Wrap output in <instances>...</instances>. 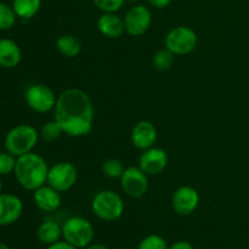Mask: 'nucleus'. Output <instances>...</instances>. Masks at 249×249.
I'll use <instances>...</instances> for the list:
<instances>
[{
  "instance_id": "nucleus-9",
  "label": "nucleus",
  "mask_w": 249,
  "mask_h": 249,
  "mask_svg": "<svg viewBox=\"0 0 249 249\" xmlns=\"http://www.w3.org/2000/svg\"><path fill=\"white\" fill-rule=\"evenodd\" d=\"M119 180L123 192L131 198H141L148 190V175L140 167L125 168Z\"/></svg>"
},
{
  "instance_id": "nucleus-3",
  "label": "nucleus",
  "mask_w": 249,
  "mask_h": 249,
  "mask_svg": "<svg viewBox=\"0 0 249 249\" xmlns=\"http://www.w3.org/2000/svg\"><path fill=\"white\" fill-rule=\"evenodd\" d=\"M40 134L31 124H18L7 131L4 139L5 150L16 157L33 152Z\"/></svg>"
},
{
  "instance_id": "nucleus-29",
  "label": "nucleus",
  "mask_w": 249,
  "mask_h": 249,
  "mask_svg": "<svg viewBox=\"0 0 249 249\" xmlns=\"http://www.w3.org/2000/svg\"><path fill=\"white\" fill-rule=\"evenodd\" d=\"M173 0H148L151 6L156 7V9H165L172 4Z\"/></svg>"
},
{
  "instance_id": "nucleus-18",
  "label": "nucleus",
  "mask_w": 249,
  "mask_h": 249,
  "mask_svg": "<svg viewBox=\"0 0 249 249\" xmlns=\"http://www.w3.org/2000/svg\"><path fill=\"white\" fill-rule=\"evenodd\" d=\"M36 237L44 245H53L62 238V225L55 220L46 219L39 225L36 230Z\"/></svg>"
},
{
  "instance_id": "nucleus-5",
  "label": "nucleus",
  "mask_w": 249,
  "mask_h": 249,
  "mask_svg": "<svg viewBox=\"0 0 249 249\" xmlns=\"http://www.w3.org/2000/svg\"><path fill=\"white\" fill-rule=\"evenodd\" d=\"M94 236V226L83 216H71L62 224V238L78 249L91 245Z\"/></svg>"
},
{
  "instance_id": "nucleus-17",
  "label": "nucleus",
  "mask_w": 249,
  "mask_h": 249,
  "mask_svg": "<svg viewBox=\"0 0 249 249\" xmlns=\"http://www.w3.org/2000/svg\"><path fill=\"white\" fill-rule=\"evenodd\" d=\"M22 51L18 44L12 39H0V66L7 70L17 67L21 63Z\"/></svg>"
},
{
  "instance_id": "nucleus-25",
  "label": "nucleus",
  "mask_w": 249,
  "mask_h": 249,
  "mask_svg": "<svg viewBox=\"0 0 249 249\" xmlns=\"http://www.w3.org/2000/svg\"><path fill=\"white\" fill-rule=\"evenodd\" d=\"M167 241L162 237L160 235L157 233H151L143 237L141 242L139 243L138 249H168Z\"/></svg>"
},
{
  "instance_id": "nucleus-31",
  "label": "nucleus",
  "mask_w": 249,
  "mask_h": 249,
  "mask_svg": "<svg viewBox=\"0 0 249 249\" xmlns=\"http://www.w3.org/2000/svg\"><path fill=\"white\" fill-rule=\"evenodd\" d=\"M84 249H109L107 246L102 245V243H91L88 247H85Z\"/></svg>"
},
{
  "instance_id": "nucleus-23",
  "label": "nucleus",
  "mask_w": 249,
  "mask_h": 249,
  "mask_svg": "<svg viewBox=\"0 0 249 249\" xmlns=\"http://www.w3.org/2000/svg\"><path fill=\"white\" fill-rule=\"evenodd\" d=\"M39 134H40V138L43 139L45 142L51 143L57 141L58 139L61 138V135L65 133H63L60 124H58L55 119H53V121H49L46 122V123H44V125L41 126Z\"/></svg>"
},
{
  "instance_id": "nucleus-2",
  "label": "nucleus",
  "mask_w": 249,
  "mask_h": 249,
  "mask_svg": "<svg viewBox=\"0 0 249 249\" xmlns=\"http://www.w3.org/2000/svg\"><path fill=\"white\" fill-rule=\"evenodd\" d=\"M49 165L40 155L29 152L17 157L14 175L19 186L27 191H34L48 181Z\"/></svg>"
},
{
  "instance_id": "nucleus-15",
  "label": "nucleus",
  "mask_w": 249,
  "mask_h": 249,
  "mask_svg": "<svg viewBox=\"0 0 249 249\" xmlns=\"http://www.w3.org/2000/svg\"><path fill=\"white\" fill-rule=\"evenodd\" d=\"M61 192L45 184L33 191V201L38 209L44 213H53L58 211L62 203Z\"/></svg>"
},
{
  "instance_id": "nucleus-33",
  "label": "nucleus",
  "mask_w": 249,
  "mask_h": 249,
  "mask_svg": "<svg viewBox=\"0 0 249 249\" xmlns=\"http://www.w3.org/2000/svg\"><path fill=\"white\" fill-rule=\"evenodd\" d=\"M1 191H2V181L1 179H0V194H1Z\"/></svg>"
},
{
  "instance_id": "nucleus-4",
  "label": "nucleus",
  "mask_w": 249,
  "mask_h": 249,
  "mask_svg": "<svg viewBox=\"0 0 249 249\" xmlns=\"http://www.w3.org/2000/svg\"><path fill=\"white\" fill-rule=\"evenodd\" d=\"M91 211L100 220L111 223L122 218L125 211V203L117 192L112 190H102L92 198Z\"/></svg>"
},
{
  "instance_id": "nucleus-12",
  "label": "nucleus",
  "mask_w": 249,
  "mask_h": 249,
  "mask_svg": "<svg viewBox=\"0 0 249 249\" xmlns=\"http://www.w3.org/2000/svg\"><path fill=\"white\" fill-rule=\"evenodd\" d=\"M169 163L168 153L160 147L147 148L139 158V167L147 175H158L165 170Z\"/></svg>"
},
{
  "instance_id": "nucleus-14",
  "label": "nucleus",
  "mask_w": 249,
  "mask_h": 249,
  "mask_svg": "<svg viewBox=\"0 0 249 249\" xmlns=\"http://www.w3.org/2000/svg\"><path fill=\"white\" fill-rule=\"evenodd\" d=\"M23 213V202L12 194H0V226L16 223Z\"/></svg>"
},
{
  "instance_id": "nucleus-10",
  "label": "nucleus",
  "mask_w": 249,
  "mask_h": 249,
  "mask_svg": "<svg viewBox=\"0 0 249 249\" xmlns=\"http://www.w3.org/2000/svg\"><path fill=\"white\" fill-rule=\"evenodd\" d=\"M125 32L131 36H141L152 24V14L145 5H135L126 11L124 17Z\"/></svg>"
},
{
  "instance_id": "nucleus-11",
  "label": "nucleus",
  "mask_w": 249,
  "mask_h": 249,
  "mask_svg": "<svg viewBox=\"0 0 249 249\" xmlns=\"http://www.w3.org/2000/svg\"><path fill=\"white\" fill-rule=\"evenodd\" d=\"M199 199L201 197L195 187L184 185L175 190V192L173 194L172 207L175 213L186 216L194 213L198 208Z\"/></svg>"
},
{
  "instance_id": "nucleus-22",
  "label": "nucleus",
  "mask_w": 249,
  "mask_h": 249,
  "mask_svg": "<svg viewBox=\"0 0 249 249\" xmlns=\"http://www.w3.org/2000/svg\"><path fill=\"white\" fill-rule=\"evenodd\" d=\"M17 15L12 5L0 1V31H9L16 24Z\"/></svg>"
},
{
  "instance_id": "nucleus-24",
  "label": "nucleus",
  "mask_w": 249,
  "mask_h": 249,
  "mask_svg": "<svg viewBox=\"0 0 249 249\" xmlns=\"http://www.w3.org/2000/svg\"><path fill=\"white\" fill-rule=\"evenodd\" d=\"M124 170H125V168H124L123 163L119 160H116V158L106 160L102 164V173L108 179H121Z\"/></svg>"
},
{
  "instance_id": "nucleus-28",
  "label": "nucleus",
  "mask_w": 249,
  "mask_h": 249,
  "mask_svg": "<svg viewBox=\"0 0 249 249\" xmlns=\"http://www.w3.org/2000/svg\"><path fill=\"white\" fill-rule=\"evenodd\" d=\"M46 249H78V248H75L74 246L70 245V243L66 242V241L63 240V241H58V242L53 243V245L48 246V248Z\"/></svg>"
},
{
  "instance_id": "nucleus-6",
  "label": "nucleus",
  "mask_w": 249,
  "mask_h": 249,
  "mask_svg": "<svg viewBox=\"0 0 249 249\" xmlns=\"http://www.w3.org/2000/svg\"><path fill=\"white\" fill-rule=\"evenodd\" d=\"M198 43L197 33L187 26H177L170 29L164 39L165 48L175 56L189 55L196 49Z\"/></svg>"
},
{
  "instance_id": "nucleus-16",
  "label": "nucleus",
  "mask_w": 249,
  "mask_h": 249,
  "mask_svg": "<svg viewBox=\"0 0 249 249\" xmlns=\"http://www.w3.org/2000/svg\"><path fill=\"white\" fill-rule=\"evenodd\" d=\"M97 28L102 36L109 39L121 38L125 33L124 18L116 12H104L97 19Z\"/></svg>"
},
{
  "instance_id": "nucleus-19",
  "label": "nucleus",
  "mask_w": 249,
  "mask_h": 249,
  "mask_svg": "<svg viewBox=\"0 0 249 249\" xmlns=\"http://www.w3.org/2000/svg\"><path fill=\"white\" fill-rule=\"evenodd\" d=\"M58 53L67 58H74L82 53V44L79 39L72 34H62L56 40Z\"/></svg>"
},
{
  "instance_id": "nucleus-21",
  "label": "nucleus",
  "mask_w": 249,
  "mask_h": 249,
  "mask_svg": "<svg viewBox=\"0 0 249 249\" xmlns=\"http://www.w3.org/2000/svg\"><path fill=\"white\" fill-rule=\"evenodd\" d=\"M175 55L167 48L160 49L153 56V66L156 70L160 71V72H165V71L170 70L174 65Z\"/></svg>"
},
{
  "instance_id": "nucleus-27",
  "label": "nucleus",
  "mask_w": 249,
  "mask_h": 249,
  "mask_svg": "<svg viewBox=\"0 0 249 249\" xmlns=\"http://www.w3.org/2000/svg\"><path fill=\"white\" fill-rule=\"evenodd\" d=\"M126 0H92L95 6L102 12H117L123 7Z\"/></svg>"
},
{
  "instance_id": "nucleus-35",
  "label": "nucleus",
  "mask_w": 249,
  "mask_h": 249,
  "mask_svg": "<svg viewBox=\"0 0 249 249\" xmlns=\"http://www.w3.org/2000/svg\"><path fill=\"white\" fill-rule=\"evenodd\" d=\"M119 249H131V248H119Z\"/></svg>"
},
{
  "instance_id": "nucleus-34",
  "label": "nucleus",
  "mask_w": 249,
  "mask_h": 249,
  "mask_svg": "<svg viewBox=\"0 0 249 249\" xmlns=\"http://www.w3.org/2000/svg\"><path fill=\"white\" fill-rule=\"evenodd\" d=\"M126 1H131V2H136V1H139V0H126Z\"/></svg>"
},
{
  "instance_id": "nucleus-26",
  "label": "nucleus",
  "mask_w": 249,
  "mask_h": 249,
  "mask_svg": "<svg viewBox=\"0 0 249 249\" xmlns=\"http://www.w3.org/2000/svg\"><path fill=\"white\" fill-rule=\"evenodd\" d=\"M17 157L12 153L0 152V175H9L14 173L15 167H16Z\"/></svg>"
},
{
  "instance_id": "nucleus-20",
  "label": "nucleus",
  "mask_w": 249,
  "mask_h": 249,
  "mask_svg": "<svg viewBox=\"0 0 249 249\" xmlns=\"http://www.w3.org/2000/svg\"><path fill=\"white\" fill-rule=\"evenodd\" d=\"M12 7L18 18L31 19L40 10L41 0H12Z\"/></svg>"
},
{
  "instance_id": "nucleus-30",
  "label": "nucleus",
  "mask_w": 249,
  "mask_h": 249,
  "mask_svg": "<svg viewBox=\"0 0 249 249\" xmlns=\"http://www.w3.org/2000/svg\"><path fill=\"white\" fill-rule=\"evenodd\" d=\"M168 249H195L194 246L191 245L187 241H178V242L173 243L172 246H169Z\"/></svg>"
},
{
  "instance_id": "nucleus-1",
  "label": "nucleus",
  "mask_w": 249,
  "mask_h": 249,
  "mask_svg": "<svg viewBox=\"0 0 249 249\" xmlns=\"http://www.w3.org/2000/svg\"><path fill=\"white\" fill-rule=\"evenodd\" d=\"M53 119L60 124L63 133L71 138L87 136L94 126V104L82 89H66L57 96Z\"/></svg>"
},
{
  "instance_id": "nucleus-13",
  "label": "nucleus",
  "mask_w": 249,
  "mask_h": 249,
  "mask_svg": "<svg viewBox=\"0 0 249 249\" xmlns=\"http://www.w3.org/2000/svg\"><path fill=\"white\" fill-rule=\"evenodd\" d=\"M157 136V129L152 122L140 121L131 129L130 140L138 150L145 151L155 146Z\"/></svg>"
},
{
  "instance_id": "nucleus-7",
  "label": "nucleus",
  "mask_w": 249,
  "mask_h": 249,
  "mask_svg": "<svg viewBox=\"0 0 249 249\" xmlns=\"http://www.w3.org/2000/svg\"><path fill=\"white\" fill-rule=\"evenodd\" d=\"M26 104L36 113H48L53 111L57 96L51 88L45 84H32L24 95Z\"/></svg>"
},
{
  "instance_id": "nucleus-32",
  "label": "nucleus",
  "mask_w": 249,
  "mask_h": 249,
  "mask_svg": "<svg viewBox=\"0 0 249 249\" xmlns=\"http://www.w3.org/2000/svg\"><path fill=\"white\" fill-rule=\"evenodd\" d=\"M0 249H10V247L7 245H5V243L0 242Z\"/></svg>"
},
{
  "instance_id": "nucleus-8",
  "label": "nucleus",
  "mask_w": 249,
  "mask_h": 249,
  "mask_svg": "<svg viewBox=\"0 0 249 249\" xmlns=\"http://www.w3.org/2000/svg\"><path fill=\"white\" fill-rule=\"evenodd\" d=\"M78 180V169L71 162H58L49 168L48 181L58 192H66L72 189Z\"/></svg>"
}]
</instances>
